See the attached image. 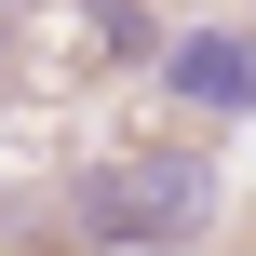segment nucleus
Returning <instances> with one entry per match:
<instances>
[{
	"instance_id": "1",
	"label": "nucleus",
	"mask_w": 256,
	"mask_h": 256,
	"mask_svg": "<svg viewBox=\"0 0 256 256\" xmlns=\"http://www.w3.org/2000/svg\"><path fill=\"white\" fill-rule=\"evenodd\" d=\"M68 216H81V243H202L216 230V162H189V148H94L81 176H68Z\"/></svg>"
},
{
	"instance_id": "2",
	"label": "nucleus",
	"mask_w": 256,
	"mask_h": 256,
	"mask_svg": "<svg viewBox=\"0 0 256 256\" xmlns=\"http://www.w3.org/2000/svg\"><path fill=\"white\" fill-rule=\"evenodd\" d=\"M162 94L202 108V122H243V108H256V40H243V27H189V40H162Z\"/></svg>"
},
{
	"instance_id": "3",
	"label": "nucleus",
	"mask_w": 256,
	"mask_h": 256,
	"mask_svg": "<svg viewBox=\"0 0 256 256\" xmlns=\"http://www.w3.org/2000/svg\"><path fill=\"white\" fill-rule=\"evenodd\" d=\"M94 40H108V68H162V27H148V0H94Z\"/></svg>"
},
{
	"instance_id": "4",
	"label": "nucleus",
	"mask_w": 256,
	"mask_h": 256,
	"mask_svg": "<svg viewBox=\"0 0 256 256\" xmlns=\"http://www.w3.org/2000/svg\"><path fill=\"white\" fill-rule=\"evenodd\" d=\"M0 14H14V0H0Z\"/></svg>"
}]
</instances>
